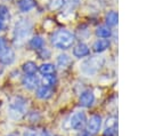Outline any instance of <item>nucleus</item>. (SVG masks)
I'll return each instance as SVG.
<instances>
[{
  "instance_id": "obj_26",
  "label": "nucleus",
  "mask_w": 146,
  "mask_h": 136,
  "mask_svg": "<svg viewBox=\"0 0 146 136\" xmlns=\"http://www.w3.org/2000/svg\"><path fill=\"white\" fill-rule=\"evenodd\" d=\"M78 136H91V135H90L89 133H87L86 130H83V131H81V133H80Z\"/></svg>"
},
{
  "instance_id": "obj_15",
  "label": "nucleus",
  "mask_w": 146,
  "mask_h": 136,
  "mask_svg": "<svg viewBox=\"0 0 146 136\" xmlns=\"http://www.w3.org/2000/svg\"><path fill=\"white\" fill-rule=\"evenodd\" d=\"M29 46H30L32 49H34V50H40V49H42L43 46H44V40L42 39V37L35 35V37H33V38L29 41Z\"/></svg>"
},
{
  "instance_id": "obj_19",
  "label": "nucleus",
  "mask_w": 146,
  "mask_h": 136,
  "mask_svg": "<svg viewBox=\"0 0 146 136\" xmlns=\"http://www.w3.org/2000/svg\"><path fill=\"white\" fill-rule=\"evenodd\" d=\"M70 64H71V58L68 57V55H66V54L58 55V57H57V65L60 69H66Z\"/></svg>"
},
{
  "instance_id": "obj_13",
  "label": "nucleus",
  "mask_w": 146,
  "mask_h": 136,
  "mask_svg": "<svg viewBox=\"0 0 146 136\" xmlns=\"http://www.w3.org/2000/svg\"><path fill=\"white\" fill-rule=\"evenodd\" d=\"M95 33H96V35H97L98 38H100V39H108V38L112 35V30H111V27L107 26V25H100V26H98V27L96 29Z\"/></svg>"
},
{
  "instance_id": "obj_6",
  "label": "nucleus",
  "mask_w": 146,
  "mask_h": 136,
  "mask_svg": "<svg viewBox=\"0 0 146 136\" xmlns=\"http://www.w3.org/2000/svg\"><path fill=\"white\" fill-rule=\"evenodd\" d=\"M79 103L81 106L83 107H90L94 105L95 103V95L91 90H84L81 93L80 95V98H79Z\"/></svg>"
},
{
  "instance_id": "obj_12",
  "label": "nucleus",
  "mask_w": 146,
  "mask_h": 136,
  "mask_svg": "<svg viewBox=\"0 0 146 136\" xmlns=\"http://www.w3.org/2000/svg\"><path fill=\"white\" fill-rule=\"evenodd\" d=\"M84 65H89V66H84L83 67V71L87 72V73H95L98 71V69L100 67V63H99V59L98 58H90L88 59Z\"/></svg>"
},
{
  "instance_id": "obj_3",
  "label": "nucleus",
  "mask_w": 146,
  "mask_h": 136,
  "mask_svg": "<svg viewBox=\"0 0 146 136\" xmlns=\"http://www.w3.org/2000/svg\"><path fill=\"white\" fill-rule=\"evenodd\" d=\"M32 31V23L29 19H21L16 23L15 25V31H14V39L16 45H22L26 38L30 35Z\"/></svg>"
},
{
  "instance_id": "obj_5",
  "label": "nucleus",
  "mask_w": 146,
  "mask_h": 136,
  "mask_svg": "<svg viewBox=\"0 0 146 136\" xmlns=\"http://www.w3.org/2000/svg\"><path fill=\"white\" fill-rule=\"evenodd\" d=\"M102 127V117L99 114H92L86 123V131L89 133L91 136L96 135Z\"/></svg>"
},
{
  "instance_id": "obj_25",
  "label": "nucleus",
  "mask_w": 146,
  "mask_h": 136,
  "mask_svg": "<svg viewBox=\"0 0 146 136\" xmlns=\"http://www.w3.org/2000/svg\"><path fill=\"white\" fill-rule=\"evenodd\" d=\"M3 48H6V40H5V38L0 37V51H1Z\"/></svg>"
},
{
  "instance_id": "obj_21",
  "label": "nucleus",
  "mask_w": 146,
  "mask_h": 136,
  "mask_svg": "<svg viewBox=\"0 0 146 136\" xmlns=\"http://www.w3.org/2000/svg\"><path fill=\"white\" fill-rule=\"evenodd\" d=\"M57 79L55 74H49V75H42V86H47V87H52L56 83Z\"/></svg>"
},
{
  "instance_id": "obj_17",
  "label": "nucleus",
  "mask_w": 146,
  "mask_h": 136,
  "mask_svg": "<svg viewBox=\"0 0 146 136\" xmlns=\"http://www.w3.org/2000/svg\"><path fill=\"white\" fill-rule=\"evenodd\" d=\"M117 21H119V15L115 10H111L106 14L105 16V22H106V25L107 26H115L117 24Z\"/></svg>"
},
{
  "instance_id": "obj_16",
  "label": "nucleus",
  "mask_w": 146,
  "mask_h": 136,
  "mask_svg": "<svg viewBox=\"0 0 146 136\" xmlns=\"http://www.w3.org/2000/svg\"><path fill=\"white\" fill-rule=\"evenodd\" d=\"M38 71L42 74V75H49V74H55L56 72V67L54 64L51 63H43L42 65H40L38 67Z\"/></svg>"
},
{
  "instance_id": "obj_9",
  "label": "nucleus",
  "mask_w": 146,
  "mask_h": 136,
  "mask_svg": "<svg viewBox=\"0 0 146 136\" xmlns=\"http://www.w3.org/2000/svg\"><path fill=\"white\" fill-rule=\"evenodd\" d=\"M90 54V49H89V46L84 42H79L76 43L74 47H73V55L78 58H82V57H86Z\"/></svg>"
},
{
  "instance_id": "obj_1",
  "label": "nucleus",
  "mask_w": 146,
  "mask_h": 136,
  "mask_svg": "<svg viewBox=\"0 0 146 136\" xmlns=\"http://www.w3.org/2000/svg\"><path fill=\"white\" fill-rule=\"evenodd\" d=\"M50 41H51L54 47H56V48H58L60 50H66V49L71 48L74 45L75 35L68 30L60 29V30L55 31L51 34Z\"/></svg>"
},
{
  "instance_id": "obj_8",
  "label": "nucleus",
  "mask_w": 146,
  "mask_h": 136,
  "mask_svg": "<svg viewBox=\"0 0 146 136\" xmlns=\"http://www.w3.org/2000/svg\"><path fill=\"white\" fill-rule=\"evenodd\" d=\"M22 85L29 89V90H32V89H35L38 86H39V78L35 75V74H25L22 79Z\"/></svg>"
},
{
  "instance_id": "obj_20",
  "label": "nucleus",
  "mask_w": 146,
  "mask_h": 136,
  "mask_svg": "<svg viewBox=\"0 0 146 136\" xmlns=\"http://www.w3.org/2000/svg\"><path fill=\"white\" fill-rule=\"evenodd\" d=\"M65 5V0H48V8L50 10H59Z\"/></svg>"
},
{
  "instance_id": "obj_11",
  "label": "nucleus",
  "mask_w": 146,
  "mask_h": 136,
  "mask_svg": "<svg viewBox=\"0 0 146 136\" xmlns=\"http://www.w3.org/2000/svg\"><path fill=\"white\" fill-rule=\"evenodd\" d=\"M110 45H111V42H110L108 39H98V40H96L94 42L92 50L95 53H103L107 48H110Z\"/></svg>"
},
{
  "instance_id": "obj_2",
  "label": "nucleus",
  "mask_w": 146,
  "mask_h": 136,
  "mask_svg": "<svg viewBox=\"0 0 146 136\" xmlns=\"http://www.w3.org/2000/svg\"><path fill=\"white\" fill-rule=\"evenodd\" d=\"M26 106H27V102L25 98L21 97V96H15L11 98L9 105H8V113L9 117L13 120H19L24 117L25 112H26Z\"/></svg>"
},
{
  "instance_id": "obj_27",
  "label": "nucleus",
  "mask_w": 146,
  "mask_h": 136,
  "mask_svg": "<svg viewBox=\"0 0 146 136\" xmlns=\"http://www.w3.org/2000/svg\"><path fill=\"white\" fill-rule=\"evenodd\" d=\"M5 27H6V23H3V22L0 21V31H2Z\"/></svg>"
},
{
  "instance_id": "obj_10",
  "label": "nucleus",
  "mask_w": 146,
  "mask_h": 136,
  "mask_svg": "<svg viewBox=\"0 0 146 136\" xmlns=\"http://www.w3.org/2000/svg\"><path fill=\"white\" fill-rule=\"evenodd\" d=\"M52 94H54L52 88L47 87V86H39L35 91L36 97L40 99H49L52 96Z\"/></svg>"
},
{
  "instance_id": "obj_4",
  "label": "nucleus",
  "mask_w": 146,
  "mask_h": 136,
  "mask_svg": "<svg viewBox=\"0 0 146 136\" xmlns=\"http://www.w3.org/2000/svg\"><path fill=\"white\" fill-rule=\"evenodd\" d=\"M86 123H87V117L82 111L74 112L70 119V126L74 130H81L83 127H86Z\"/></svg>"
},
{
  "instance_id": "obj_7",
  "label": "nucleus",
  "mask_w": 146,
  "mask_h": 136,
  "mask_svg": "<svg viewBox=\"0 0 146 136\" xmlns=\"http://www.w3.org/2000/svg\"><path fill=\"white\" fill-rule=\"evenodd\" d=\"M15 61V53L11 48L6 47L0 51V63L5 65H9Z\"/></svg>"
},
{
  "instance_id": "obj_24",
  "label": "nucleus",
  "mask_w": 146,
  "mask_h": 136,
  "mask_svg": "<svg viewBox=\"0 0 146 136\" xmlns=\"http://www.w3.org/2000/svg\"><path fill=\"white\" fill-rule=\"evenodd\" d=\"M24 136H36V133H35L34 130H30V129H27V130L24 131Z\"/></svg>"
},
{
  "instance_id": "obj_22",
  "label": "nucleus",
  "mask_w": 146,
  "mask_h": 136,
  "mask_svg": "<svg viewBox=\"0 0 146 136\" xmlns=\"http://www.w3.org/2000/svg\"><path fill=\"white\" fill-rule=\"evenodd\" d=\"M9 18H10L9 9L5 5H0V21L7 24V22L9 21Z\"/></svg>"
},
{
  "instance_id": "obj_18",
  "label": "nucleus",
  "mask_w": 146,
  "mask_h": 136,
  "mask_svg": "<svg viewBox=\"0 0 146 136\" xmlns=\"http://www.w3.org/2000/svg\"><path fill=\"white\" fill-rule=\"evenodd\" d=\"M22 69H23V71H24L25 74H30V75L35 74V73L38 72V66H36V64H35L34 62H31V61L25 62V63L23 64Z\"/></svg>"
},
{
  "instance_id": "obj_14",
  "label": "nucleus",
  "mask_w": 146,
  "mask_h": 136,
  "mask_svg": "<svg viewBox=\"0 0 146 136\" xmlns=\"http://www.w3.org/2000/svg\"><path fill=\"white\" fill-rule=\"evenodd\" d=\"M18 8L23 13H27L35 7V0H18Z\"/></svg>"
},
{
  "instance_id": "obj_23",
  "label": "nucleus",
  "mask_w": 146,
  "mask_h": 136,
  "mask_svg": "<svg viewBox=\"0 0 146 136\" xmlns=\"http://www.w3.org/2000/svg\"><path fill=\"white\" fill-rule=\"evenodd\" d=\"M116 135V127H106L103 136H115Z\"/></svg>"
}]
</instances>
